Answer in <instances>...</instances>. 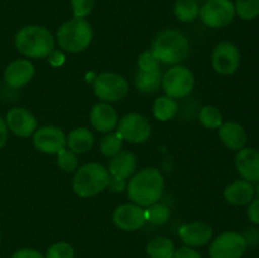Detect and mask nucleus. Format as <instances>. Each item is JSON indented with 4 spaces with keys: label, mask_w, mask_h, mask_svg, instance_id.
Returning <instances> with one entry per match:
<instances>
[{
    "label": "nucleus",
    "mask_w": 259,
    "mask_h": 258,
    "mask_svg": "<svg viewBox=\"0 0 259 258\" xmlns=\"http://www.w3.org/2000/svg\"><path fill=\"white\" fill-rule=\"evenodd\" d=\"M255 189L250 182L245 180H238L228 185L224 190V197L229 204L235 206H244L254 199Z\"/></svg>",
    "instance_id": "nucleus-21"
},
{
    "label": "nucleus",
    "mask_w": 259,
    "mask_h": 258,
    "mask_svg": "<svg viewBox=\"0 0 259 258\" xmlns=\"http://www.w3.org/2000/svg\"><path fill=\"white\" fill-rule=\"evenodd\" d=\"M179 235L187 247H202L212 238V228L205 222H192L180 227Z\"/></svg>",
    "instance_id": "nucleus-15"
},
{
    "label": "nucleus",
    "mask_w": 259,
    "mask_h": 258,
    "mask_svg": "<svg viewBox=\"0 0 259 258\" xmlns=\"http://www.w3.org/2000/svg\"><path fill=\"white\" fill-rule=\"evenodd\" d=\"M95 95L103 101H119L129 93V83L121 75L115 72H103L94 80Z\"/></svg>",
    "instance_id": "nucleus-6"
},
{
    "label": "nucleus",
    "mask_w": 259,
    "mask_h": 258,
    "mask_svg": "<svg viewBox=\"0 0 259 258\" xmlns=\"http://www.w3.org/2000/svg\"><path fill=\"white\" fill-rule=\"evenodd\" d=\"M172 258H202L197 250L192 249L191 247H181L175 250V254Z\"/></svg>",
    "instance_id": "nucleus-35"
},
{
    "label": "nucleus",
    "mask_w": 259,
    "mask_h": 258,
    "mask_svg": "<svg viewBox=\"0 0 259 258\" xmlns=\"http://www.w3.org/2000/svg\"><path fill=\"white\" fill-rule=\"evenodd\" d=\"M247 249L243 234L224 232L212 240L209 249L210 258H242Z\"/></svg>",
    "instance_id": "nucleus-9"
},
{
    "label": "nucleus",
    "mask_w": 259,
    "mask_h": 258,
    "mask_svg": "<svg viewBox=\"0 0 259 258\" xmlns=\"http://www.w3.org/2000/svg\"><path fill=\"white\" fill-rule=\"evenodd\" d=\"M144 212H146L147 222L152 223L154 225L166 224L169 220V218H171V210H169V207L163 204H158V202L147 207V210H144Z\"/></svg>",
    "instance_id": "nucleus-29"
},
{
    "label": "nucleus",
    "mask_w": 259,
    "mask_h": 258,
    "mask_svg": "<svg viewBox=\"0 0 259 258\" xmlns=\"http://www.w3.org/2000/svg\"><path fill=\"white\" fill-rule=\"evenodd\" d=\"M214 70L220 75H233L239 68L240 52L232 42H222L214 48L211 56Z\"/></svg>",
    "instance_id": "nucleus-11"
},
{
    "label": "nucleus",
    "mask_w": 259,
    "mask_h": 258,
    "mask_svg": "<svg viewBox=\"0 0 259 258\" xmlns=\"http://www.w3.org/2000/svg\"><path fill=\"white\" fill-rule=\"evenodd\" d=\"M136 86L141 93L154 94L162 86V72L161 70L154 71H141L136 75Z\"/></svg>",
    "instance_id": "nucleus-23"
},
{
    "label": "nucleus",
    "mask_w": 259,
    "mask_h": 258,
    "mask_svg": "<svg viewBox=\"0 0 259 258\" xmlns=\"http://www.w3.org/2000/svg\"><path fill=\"white\" fill-rule=\"evenodd\" d=\"M137 157L129 151H120L109 161V175L118 179L126 180L136 172Z\"/></svg>",
    "instance_id": "nucleus-19"
},
{
    "label": "nucleus",
    "mask_w": 259,
    "mask_h": 258,
    "mask_svg": "<svg viewBox=\"0 0 259 258\" xmlns=\"http://www.w3.org/2000/svg\"><path fill=\"white\" fill-rule=\"evenodd\" d=\"M199 15L206 27L219 29L233 22L235 7L230 0H207L200 8Z\"/></svg>",
    "instance_id": "nucleus-7"
},
{
    "label": "nucleus",
    "mask_w": 259,
    "mask_h": 258,
    "mask_svg": "<svg viewBox=\"0 0 259 258\" xmlns=\"http://www.w3.org/2000/svg\"><path fill=\"white\" fill-rule=\"evenodd\" d=\"M94 32L91 24L83 18H73L63 23L57 30L58 46L71 53L82 52L90 46Z\"/></svg>",
    "instance_id": "nucleus-5"
},
{
    "label": "nucleus",
    "mask_w": 259,
    "mask_h": 258,
    "mask_svg": "<svg viewBox=\"0 0 259 258\" xmlns=\"http://www.w3.org/2000/svg\"><path fill=\"white\" fill-rule=\"evenodd\" d=\"M138 66L141 71H154L159 68V62L157 61V58L154 57L153 53L151 52V50H149L139 56Z\"/></svg>",
    "instance_id": "nucleus-34"
},
{
    "label": "nucleus",
    "mask_w": 259,
    "mask_h": 258,
    "mask_svg": "<svg viewBox=\"0 0 259 258\" xmlns=\"http://www.w3.org/2000/svg\"><path fill=\"white\" fill-rule=\"evenodd\" d=\"M17 50L28 58H45L55 51V38L48 29L39 25H28L15 34Z\"/></svg>",
    "instance_id": "nucleus-3"
},
{
    "label": "nucleus",
    "mask_w": 259,
    "mask_h": 258,
    "mask_svg": "<svg viewBox=\"0 0 259 258\" xmlns=\"http://www.w3.org/2000/svg\"><path fill=\"white\" fill-rule=\"evenodd\" d=\"M255 192H257V195H258V199H259V182H258V185H257V189H255Z\"/></svg>",
    "instance_id": "nucleus-41"
},
{
    "label": "nucleus",
    "mask_w": 259,
    "mask_h": 258,
    "mask_svg": "<svg viewBox=\"0 0 259 258\" xmlns=\"http://www.w3.org/2000/svg\"><path fill=\"white\" fill-rule=\"evenodd\" d=\"M95 0H71V8H72L73 17L85 18L88 17L94 9Z\"/></svg>",
    "instance_id": "nucleus-33"
},
{
    "label": "nucleus",
    "mask_w": 259,
    "mask_h": 258,
    "mask_svg": "<svg viewBox=\"0 0 259 258\" xmlns=\"http://www.w3.org/2000/svg\"><path fill=\"white\" fill-rule=\"evenodd\" d=\"M219 137L223 144L232 151H240L247 143V132L235 121H227L219 126Z\"/></svg>",
    "instance_id": "nucleus-20"
},
{
    "label": "nucleus",
    "mask_w": 259,
    "mask_h": 258,
    "mask_svg": "<svg viewBox=\"0 0 259 258\" xmlns=\"http://www.w3.org/2000/svg\"><path fill=\"white\" fill-rule=\"evenodd\" d=\"M199 120L205 128L218 129L223 124V115L214 105H206L200 110Z\"/></svg>",
    "instance_id": "nucleus-28"
},
{
    "label": "nucleus",
    "mask_w": 259,
    "mask_h": 258,
    "mask_svg": "<svg viewBox=\"0 0 259 258\" xmlns=\"http://www.w3.org/2000/svg\"><path fill=\"white\" fill-rule=\"evenodd\" d=\"M123 147V138L118 132H110L106 133L100 141V151L104 156L106 157H114L121 151Z\"/></svg>",
    "instance_id": "nucleus-27"
},
{
    "label": "nucleus",
    "mask_w": 259,
    "mask_h": 258,
    "mask_svg": "<svg viewBox=\"0 0 259 258\" xmlns=\"http://www.w3.org/2000/svg\"><path fill=\"white\" fill-rule=\"evenodd\" d=\"M57 166L63 172H73L77 169L78 159L77 154L73 153L70 149L63 148L57 153Z\"/></svg>",
    "instance_id": "nucleus-31"
},
{
    "label": "nucleus",
    "mask_w": 259,
    "mask_h": 258,
    "mask_svg": "<svg viewBox=\"0 0 259 258\" xmlns=\"http://www.w3.org/2000/svg\"><path fill=\"white\" fill-rule=\"evenodd\" d=\"M34 76V66L28 60H17L7 66L4 71V80L8 86L19 89L32 81Z\"/></svg>",
    "instance_id": "nucleus-17"
},
{
    "label": "nucleus",
    "mask_w": 259,
    "mask_h": 258,
    "mask_svg": "<svg viewBox=\"0 0 259 258\" xmlns=\"http://www.w3.org/2000/svg\"><path fill=\"white\" fill-rule=\"evenodd\" d=\"M108 168L101 164L86 163L76 171L72 180V187L80 197H93L103 192L109 185Z\"/></svg>",
    "instance_id": "nucleus-4"
},
{
    "label": "nucleus",
    "mask_w": 259,
    "mask_h": 258,
    "mask_svg": "<svg viewBox=\"0 0 259 258\" xmlns=\"http://www.w3.org/2000/svg\"><path fill=\"white\" fill-rule=\"evenodd\" d=\"M33 144L42 153L57 154L66 148V136L58 126L46 125L34 132Z\"/></svg>",
    "instance_id": "nucleus-12"
},
{
    "label": "nucleus",
    "mask_w": 259,
    "mask_h": 258,
    "mask_svg": "<svg viewBox=\"0 0 259 258\" xmlns=\"http://www.w3.org/2000/svg\"><path fill=\"white\" fill-rule=\"evenodd\" d=\"M163 175L154 167L141 169L126 185L129 200L142 207H148L158 202L163 194Z\"/></svg>",
    "instance_id": "nucleus-1"
},
{
    "label": "nucleus",
    "mask_w": 259,
    "mask_h": 258,
    "mask_svg": "<svg viewBox=\"0 0 259 258\" xmlns=\"http://www.w3.org/2000/svg\"><path fill=\"white\" fill-rule=\"evenodd\" d=\"M235 13L243 20H253L259 17V0H237Z\"/></svg>",
    "instance_id": "nucleus-30"
},
{
    "label": "nucleus",
    "mask_w": 259,
    "mask_h": 258,
    "mask_svg": "<svg viewBox=\"0 0 259 258\" xmlns=\"http://www.w3.org/2000/svg\"><path fill=\"white\" fill-rule=\"evenodd\" d=\"M66 146L73 153L81 154L89 152L94 146V136L88 128H75L66 137Z\"/></svg>",
    "instance_id": "nucleus-22"
},
{
    "label": "nucleus",
    "mask_w": 259,
    "mask_h": 258,
    "mask_svg": "<svg viewBox=\"0 0 259 258\" xmlns=\"http://www.w3.org/2000/svg\"><path fill=\"white\" fill-rule=\"evenodd\" d=\"M175 244L169 238L156 237L147 244L146 252L149 258H172L175 254Z\"/></svg>",
    "instance_id": "nucleus-24"
},
{
    "label": "nucleus",
    "mask_w": 259,
    "mask_h": 258,
    "mask_svg": "<svg viewBox=\"0 0 259 258\" xmlns=\"http://www.w3.org/2000/svg\"><path fill=\"white\" fill-rule=\"evenodd\" d=\"M243 237H244L247 245L248 244L254 245L259 242V232H257V229H254V228H249Z\"/></svg>",
    "instance_id": "nucleus-39"
},
{
    "label": "nucleus",
    "mask_w": 259,
    "mask_h": 258,
    "mask_svg": "<svg viewBox=\"0 0 259 258\" xmlns=\"http://www.w3.org/2000/svg\"><path fill=\"white\" fill-rule=\"evenodd\" d=\"M174 12L180 22L190 23L199 17L200 7L196 0H176Z\"/></svg>",
    "instance_id": "nucleus-26"
},
{
    "label": "nucleus",
    "mask_w": 259,
    "mask_h": 258,
    "mask_svg": "<svg viewBox=\"0 0 259 258\" xmlns=\"http://www.w3.org/2000/svg\"><path fill=\"white\" fill-rule=\"evenodd\" d=\"M194 86V73L185 66H175L169 68L162 77V88L166 95L172 99L185 98L191 93Z\"/></svg>",
    "instance_id": "nucleus-8"
},
{
    "label": "nucleus",
    "mask_w": 259,
    "mask_h": 258,
    "mask_svg": "<svg viewBox=\"0 0 259 258\" xmlns=\"http://www.w3.org/2000/svg\"><path fill=\"white\" fill-rule=\"evenodd\" d=\"M114 224L121 230L132 232L146 224V212L144 209L136 204H124L115 209L113 214Z\"/></svg>",
    "instance_id": "nucleus-14"
},
{
    "label": "nucleus",
    "mask_w": 259,
    "mask_h": 258,
    "mask_svg": "<svg viewBox=\"0 0 259 258\" xmlns=\"http://www.w3.org/2000/svg\"><path fill=\"white\" fill-rule=\"evenodd\" d=\"M247 214L250 222L254 223V224H259V199H253L249 202Z\"/></svg>",
    "instance_id": "nucleus-36"
},
{
    "label": "nucleus",
    "mask_w": 259,
    "mask_h": 258,
    "mask_svg": "<svg viewBox=\"0 0 259 258\" xmlns=\"http://www.w3.org/2000/svg\"><path fill=\"white\" fill-rule=\"evenodd\" d=\"M45 258H75V250L68 243L58 242L48 248Z\"/></svg>",
    "instance_id": "nucleus-32"
},
{
    "label": "nucleus",
    "mask_w": 259,
    "mask_h": 258,
    "mask_svg": "<svg viewBox=\"0 0 259 258\" xmlns=\"http://www.w3.org/2000/svg\"><path fill=\"white\" fill-rule=\"evenodd\" d=\"M238 172L245 181L259 182V151L254 148H242L235 157Z\"/></svg>",
    "instance_id": "nucleus-18"
},
{
    "label": "nucleus",
    "mask_w": 259,
    "mask_h": 258,
    "mask_svg": "<svg viewBox=\"0 0 259 258\" xmlns=\"http://www.w3.org/2000/svg\"><path fill=\"white\" fill-rule=\"evenodd\" d=\"M118 133L129 143H144L151 136V124L142 114H126L118 123Z\"/></svg>",
    "instance_id": "nucleus-10"
},
{
    "label": "nucleus",
    "mask_w": 259,
    "mask_h": 258,
    "mask_svg": "<svg viewBox=\"0 0 259 258\" xmlns=\"http://www.w3.org/2000/svg\"><path fill=\"white\" fill-rule=\"evenodd\" d=\"M12 258H45L38 250L30 249V248H23V249L17 250Z\"/></svg>",
    "instance_id": "nucleus-38"
},
{
    "label": "nucleus",
    "mask_w": 259,
    "mask_h": 258,
    "mask_svg": "<svg viewBox=\"0 0 259 258\" xmlns=\"http://www.w3.org/2000/svg\"><path fill=\"white\" fill-rule=\"evenodd\" d=\"M8 129L18 137H29L38 129V121L29 110L24 108L10 109L5 116Z\"/></svg>",
    "instance_id": "nucleus-13"
},
{
    "label": "nucleus",
    "mask_w": 259,
    "mask_h": 258,
    "mask_svg": "<svg viewBox=\"0 0 259 258\" xmlns=\"http://www.w3.org/2000/svg\"><path fill=\"white\" fill-rule=\"evenodd\" d=\"M206 2H207V0H206Z\"/></svg>",
    "instance_id": "nucleus-42"
},
{
    "label": "nucleus",
    "mask_w": 259,
    "mask_h": 258,
    "mask_svg": "<svg viewBox=\"0 0 259 258\" xmlns=\"http://www.w3.org/2000/svg\"><path fill=\"white\" fill-rule=\"evenodd\" d=\"M151 52L158 62L176 65L187 58L190 53V42L180 30L166 29L156 35L152 42Z\"/></svg>",
    "instance_id": "nucleus-2"
},
{
    "label": "nucleus",
    "mask_w": 259,
    "mask_h": 258,
    "mask_svg": "<svg viewBox=\"0 0 259 258\" xmlns=\"http://www.w3.org/2000/svg\"><path fill=\"white\" fill-rule=\"evenodd\" d=\"M8 141V125L4 119L0 116V149L5 146Z\"/></svg>",
    "instance_id": "nucleus-40"
},
{
    "label": "nucleus",
    "mask_w": 259,
    "mask_h": 258,
    "mask_svg": "<svg viewBox=\"0 0 259 258\" xmlns=\"http://www.w3.org/2000/svg\"><path fill=\"white\" fill-rule=\"evenodd\" d=\"M179 111V104L169 96H159L153 104V114L157 120L168 121L176 116Z\"/></svg>",
    "instance_id": "nucleus-25"
},
{
    "label": "nucleus",
    "mask_w": 259,
    "mask_h": 258,
    "mask_svg": "<svg viewBox=\"0 0 259 258\" xmlns=\"http://www.w3.org/2000/svg\"><path fill=\"white\" fill-rule=\"evenodd\" d=\"M126 180H121L118 179V177H109V185L108 187L113 192H121L124 190H126Z\"/></svg>",
    "instance_id": "nucleus-37"
},
{
    "label": "nucleus",
    "mask_w": 259,
    "mask_h": 258,
    "mask_svg": "<svg viewBox=\"0 0 259 258\" xmlns=\"http://www.w3.org/2000/svg\"><path fill=\"white\" fill-rule=\"evenodd\" d=\"M90 123L98 132L110 133L118 126V113L110 104L98 103L90 111Z\"/></svg>",
    "instance_id": "nucleus-16"
}]
</instances>
